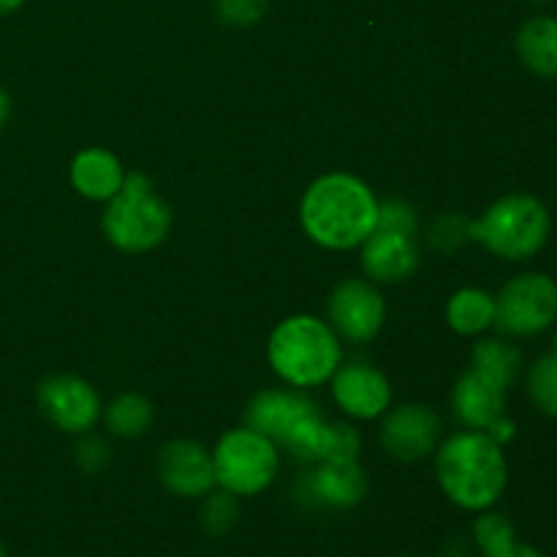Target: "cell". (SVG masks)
<instances>
[{
	"label": "cell",
	"instance_id": "6da1fadb",
	"mask_svg": "<svg viewBox=\"0 0 557 557\" xmlns=\"http://www.w3.org/2000/svg\"><path fill=\"white\" fill-rule=\"evenodd\" d=\"M373 188L357 174L330 172L308 185L299 201V223L326 250H354L379 226Z\"/></svg>",
	"mask_w": 557,
	"mask_h": 557
},
{
	"label": "cell",
	"instance_id": "7a4b0ae2",
	"mask_svg": "<svg viewBox=\"0 0 557 557\" xmlns=\"http://www.w3.org/2000/svg\"><path fill=\"white\" fill-rule=\"evenodd\" d=\"M435 476L451 504L479 515L493 509L506 493L509 462L504 446L484 430H462L435 449Z\"/></svg>",
	"mask_w": 557,
	"mask_h": 557
},
{
	"label": "cell",
	"instance_id": "3957f363",
	"mask_svg": "<svg viewBox=\"0 0 557 557\" xmlns=\"http://www.w3.org/2000/svg\"><path fill=\"white\" fill-rule=\"evenodd\" d=\"M267 359L281 381L294 389H315L343 362V343L319 315L297 313L283 319L267 343Z\"/></svg>",
	"mask_w": 557,
	"mask_h": 557
},
{
	"label": "cell",
	"instance_id": "277c9868",
	"mask_svg": "<svg viewBox=\"0 0 557 557\" xmlns=\"http://www.w3.org/2000/svg\"><path fill=\"white\" fill-rule=\"evenodd\" d=\"M172 223V207L145 172H125L123 188L107 201L101 218L109 243L131 256L147 253L166 243Z\"/></svg>",
	"mask_w": 557,
	"mask_h": 557
},
{
	"label": "cell",
	"instance_id": "5b68a950",
	"mask_svg": "<svg viewBox=\"0 0 557 557\" xmlns=\"http://www.w3.org/2000/svg\"><path fill=\"white\" fill-rule=\"evenodd\" d=\"M471 239L504 261H528L542 253L553 232L547 205L533 194H506L471 221Z\"/></svg>",
	"mask_w": 557,
	"mask_h": 557
},
{
	"label": "cell",
	"instance_id": "8992f818",
	"mask_svg": "<svg viewBox=\"0 0 557 557\" xmlns=\"http://www.w3.org/2000/svg\"><path fill=\"white\" fill-rule=\"evenodd\" d=\"M218 487L237 498H253L270 490L281 471V449L272 438L250 428L228 430L212 449Z\"/></svg>",
	"mask_w": 557,
	"mask_h": 557
},
{
	"label": "cell",
	"instance_id": "52a82bcc",
	"mask_svg": "<svg viewBox=\"0 0 557 557\" xmlns=\"http://www.w3.org/2000/svg\"><path fill=\"white\" fill-rule=\"evenodd\" d=\"M557 324V281L547 272H522L495 297V330L506 337H533Z\"/></svg>",
	"mask_w": 557,
	"mask_h": 557
},
{
	"label": "cell",
	"instance_id": "ba28073f",
	"mask_svg": "<svg viewBox=\"0 0 557 557\" xmlns=\"http://www.w3.org/2000/svg\"><path fill=\"white\" fill-rule=\"evenodd\" d=\"M326 324L335 330L341 341L364 346L375 341L384 330L386 302L373 281L368 277H346L332 288L326 299Z\"/></svg>",
	"mask_w": 557,
	"mask_h": 557
},
{
	"label": "cell",
	"instance_id": "9c48e42d",
	"mask_svg": "<svg viewBox=\"0 0 557 557\" xmlns=\"http://www.w3.org/2000/svg\"><path fill=\"white\" fill-rule=\"evenodd\" d=\"M36 400L44 417L63 433L85 435L101 422V395L79 375H49L38 384Z\"/></svg>",
	"mask_w": 557,
	"mask_h": 557
},
{
	"label": "cell",
	"instance_id": "30bf717a",
	"mask_svg": "<svg viewBox=\"0 0 557 557\" xmlns=\"http://www.w3.org/2000/svg\"><path fill=\"white\" fill-rule=\"evenodd\" d=\"M441 417L424 403H406L381 417L379 441L386 455L400 462H417L438 449Z\"/></svg>",
	"mask_w": 557,
	"mask_h": 557
},
{
	"label": "cell",
	"instance_id": "8fae6325",
	"mask_svg": "<svg viewBox=\"0 0 557 557\" xmlns=\"http://www.w3.org/2000/svg\"><path fill=\"white\" fill-rule=\"evenodd\" d=\"M156 471L163 490L185 500L205 498L218 487L212 451L199 441L177 438L163 444L158 451Z\"/></svg>",
	"mask_w": 557,
	"mask_h": 557
},
{
	"label": "cell",
	"instance_id": "7c38bea8",
	"mask_svg": "<svg viewBox=\"0 0 557 557\" xmlns=\"http://www.w3.org/2000/svg\"><path fill=\"white\" fill-rule=\"evenodd\" d=\"M281 449H286L294 460L319 466V462L359 460L362 438L351 424L330 422L324 413L315 411L294 428V433L283 441Z\"/></svg>",
	"mask_w": 557,
	"mask_h": 557
},
{
	"label": "cell",
	"instance_id": "4fadbf2b",
	"mask_svg": "<svg viewBox=\"0 0 557 557\" xmlns=\"http://www.w3.org/2000/svg\"><path fill=\"white\" fill-rule=\"evenodd\" d=\"M330 381L337 408L351 419L373 422L392 408V384L375 364L362 362V359L341 362Z\"/></svg>",
	"mask_w": 557,
	"mask_h": 557
},
{
	"label": "cell",
	"instance_id": "5bb4252c",
	"mask_svg": "<svg viewBox=\"0 0 557 557\" xmlns=\"http://www.w3.org/2000/svg\"><path fill=\"white\" fill-rule=\"evenodd\" d=\"M315 411L321 408L305 395V389H267L259 392L245 408V428L272 438L281 449L294 428Z\"/></svg>",
	"mask_w": 557,
	"mask_h": 557
},
{
	"label": "cell",
	"instance_id": "9a60e30c",
	"mask_svg": "<svg viewBox=\"0 0 557 557\" xmlns=\"http://www.w3.org/2000/svg\"><path fill=\"white\" fill-rule=\"evenodd\" d=\"M302 495L310 506L346 511L364 500V495H368V476H364L359 460L319 462L302 479Z\"/></svg>",
	"mask_w": 557,
	"mask_h": 557
},
{
	"label": "cell",
	"instance_id": "2e32d148",
	"mask_svg": "<svg viewBox=\"0 0 557 557\" xmlns=\"http://www.w3.org/2000/svg\"><path fill=\"white\" fill-rule=\"evenodd\" d=\"M359 248H362L359 261H362L368 281L386 283V286L413 277V272L419 270V259H422L417 239L408 234L384 232V228H375Z\"/></svg>",
	"mask_w": 557,
	"mask_h": 557
},
{
	"label": "cell",
	"instance_id": "e0dca14e",
	"mask_svg": "<svg viewBox=\"0 0 557 557\" xmlns=\"http://www.w3.org/2000/svg\"><path fill=\"white\" fill-rule=\"evenodd\" d=\"M506 395L509 392L468 368L451 389V411L466 430H487L506 413Z\"/></svg>",
	"mask_w": 557,
	"mask_h": 557
},
{
	"label": "cell",
	"instance_id": "ac0fdd59",
	"mask_svg": "<svg viewBox=\"0 0 557 557\" xmlns=\"http://www.w3.org/2000/svg\"><path fill=\"white\" fill-rule=\"evenodd\" d=\"M125 169L114 152L103 147H87L71 161V185L90 201H109L123 188Z\"/></svg>",
	"mask_w": 557,
	"mask_h": 557
},
{
	"label": "cell",
	"instance_id": "d6986e66",
	"mask_svg": "<svg viewBox=\"0 0 557 557\" xmlns=\"http://www.w3.org/2000/svg\"><path fill=\"white\" fill-rule=\"evenodd\" d=\"M517 58L531 74L557 79V16L539 14L517 30Z\"/></svg>",
	"mask_w": 557,
	"mask_h": 557
},
{
	"label": "cell",
	"instance_id": "ffe728a7",
	"mask_svg": "<svg viewBox=\"0 0 557 557\" xmlns=\"http://www.w3.org/2000/svg\"><path fill=\"white\" fill-rule=\"evenodd\" d=\"M522 351L511 337H482L471 351V370L509 392L522 375Z\"/></svg>",
	"mask_w": 557,
	"mask_h": 557
},
{
	"label": "cell",
	"instance_id": "44dd1931",
	"mask_svg": "<svg viewBox=\"0 0 557 557\" xmlns=\"http://www.w3.org/2000/svg\"><path fill=\"white\" fill-rule=\"evenodd\" d=\"M446 324L462 337H482L495 326V297L476 286L460 288L446 302Z\"/></svg>",
	"mask_w": 557,
	"mask_h": 557
},
{
	"label": "cell",
	"instance_id": "7402d4cb",
	"mask_svg": "<svg viewBox=\"0 0 557 557\" xmlns=\"http://www.w3.org/2000/svg\"><path fill=\"white\" fill-rule=\"evenodd\" d=\"M101 417L109 433L117 435V438H141L152 424V406L145 395L125 392L103 408Z\"/></svg>",
	"mask_w": 557,
	"mask_h": 557
},
{
	"label": "cell",
	"instance_id": "603a6c76",
	"mask_svg": "<svg viewBox=\"0 0 557 557\" xmlns=\"http://www.w3.org/2000/svg\"><path fill=\"white\" fill-rule=\"evenodd\" d=\"M528 397L544 417L557 419V357L553 351L539 357L525 373Z\"/></svg>",
	"mask_w": 557,
	"mask_h": 557
},
{
	"label": "cell",
	"instance_id": "cb8c5ba5",
	"mask_svg": "<svg viewBox=\"0 0 557 557\" xmlns=\"http://www.w3.org/2000/svg\"><path fill=\"white\" fill-rule=\"evenodd\" d=\"M473 542L482 549V555H493L517 542V528L506 515H498L493 509L479 511L476 522H473Z\"/></svg>",
	"mask_w": 557,
	"mask_h": 557
},
{
	"label": "cell",
	"instance_id": "d4e9b609",
	"mask_svg": "<svg viewBox=\"0 0 557 557\" xmlns=\"http://www.w3.org/2000/svg\"><path fill=\"white\" fill-rule=\"evenodd\" d=\"M237 495L226 493V490H212L210 495H205V506H201V528H205L210 536H223V533L232 531L237 525L239 517V504Z\"/></svg>",
	"mask_w": 557,
	"mask_h": 557
},
{
	"label": "cell",
	"instance_id": "484cf974",
	"mask_svg": "<svg viewBox=\"0 0 557 557\" xmlns=\"http://www.w3.org/2000/svg\"><path fill=\"white\" fill-rule=\"evenodd\" d=\"M471 218L457 215V212H449V215H441L438 221L430 228V248L438 250V253L449 256L455 250H460L462 245L471 239Z\"/></svg>",
	"mask_w": 557,
	"mask_h": 557
},
{
	"label": "cell",
	"instance_id": "4316f807",
	"mask_svg": "<svg viewBox=\"0 0 557 557\" xmlns=\"http://www.w3.org/2000/svg\"><path fill=\"white\" fill-rule=\"evenodd\" d=\"M384 232H397L408 234V237H417L419 232V215L408 201L403 199H386L379 205V226Z\"/></svg>",
	"mask_w": 557,
	"mask_h": 557
},
{
	"label": "cell",
	"instance_id": "83f0119b",
	"mask_svg": "<svg viewBox=\"0 0 557 557\" xmlns=\"http://www.w3.org/2000/svg\"><path fill=\"white\" fill-rule=\"evenodd\" d=\"M270 9V0H215V14L228 27H250Z\"/></svg>",
	"mask_w": 557,
	"mask_h": 557
},
{
	"label": "cell",
	"instance_id": "f1b7e54d",
	"mask_svg": "<svg viewBox=\"0 0 557 557\" xmlns=\"http://www.w3.org/2000/svg\"><path fill=\"white\" fill-rule=\"evenodd\" d=\"M109 457H112V449H109L107 441L96 438V435H90V433L82 435L79 446H76V462H79L85 471H90V473L101 471V468L109 462Z\"/></svg>",
	"mask_w": 557,
	"mask_h": 557
},
{
	"label": "cell",
	"instance_id": "f546056e",
	"mask_svg": "<svg viewBox=\"0 0 557 557\" xmlns=\"http://www.w3.org/2000/svg\"><path fill=\"white\" fill-rule=\"evenodd\" d=\"M484 433H487L490 438H493L498 446H506V444H511V441L517 438V422L509 417V413H504V417L495 419V422L490 424Z\"/></svg>",
	"mask_w": 557,
	"mask_h": 557
},
{
	"label": "cell",
	"instance_id": "4dcf8cb0",
	"mask_svg": "<svg viewBox=\"0 0 557 557\" xmlns=\"http://www.w3.org/2000/svg\"><path fill=\"white\" fill-rule=\"evenodd\" d=\"M484 557H544V553H539L536 547H531V544H522L520 539H517V542L509 544V547L498 549V553H493V555H484Z\"/></svg>",
	"mask_w": 557,
	"mask_h": 557
},
{
	"label": "cell",
	"instance_id": "1f68e13d",
	"mask_svg": "<svg viewBox=\"0 0 557 557\" xmlns=\"http://www.w3.org/2000/svg\"><path fill=\"white\" fill-rule=\"evenodd\" d=\"M9 117H11V96L5 92V87H0V131L5 128Z\"/></svg>",
	"mask_w": 557,
	"mask_h": 557
},
{
	"label": "cell",
	"instance_id": "d6a6232c",
	"mask_svg": "<svg viewBox=\"0 0 557 557\" xmlns=\"http://www.w3.org/2000/svg\"><path fill=\"white\" fill-rule=\"evenodd\" d=\"M25 5V0H0V16H9L14 11H20Z\"/></svg>",
	"mask_w": 557,
	"mask_h": 557
},
{
	"label": "cell",
	"instance_id": "836d02e7",
	"mask_svg": "<svg viewBox=\"0 0 557 557\" xmlns=\"http://www.w3.org/2000/svg\"><path fill=\"white\" fill-rule=\"evenodd\" d=\"M553 354L557 357V330H555V337H553Z\"/></svg>",
	"mask_w": 557,
	"mask_h": 557
},
{
	"label": "cell",
	"instance_id": "e575fe53",
	"mask_svg": "<svg viewBox=\"0 0 557 557\" xmlns=\"http://www.w3.org/2000/svg\"><path fill=\"white\" fill-rule=\"evenodd\" d=\"M533 3H553V0H533Z\"/></svg>",
	"mask_w": 557,
	"mask_h": 557
},
{
	"label": "cell",
	"instance_id": "d590c367",
	"mask_svg": "<svg viewBox=\"0 0 557 557\" xmlns=\"http://www.w3.org/2000/svg\"><path fill=\"white\" fill-rule=\"evenodd\" d=\"M0 557H5V549H3V544H0Z\"/></svg>",
	"mask_w": 557,
	"mask_h": 557
},
{
	"label": "cell",
	"instance_id": "8d00e7d4",
	"mask_svg": "<svg viewBox=\"0 0 557 557\" xmlns=\"http://www.w3.org/2000/svg\"><path fill=\"white\" fill-rule=\"evenodd\" d=\"M406 557H422V555H406Z\"/></svg>",
	"mask_w": 557,
	"mask_h": 557
}]
</instances>
